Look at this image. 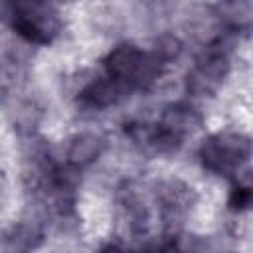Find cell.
Returning <instances> with one entry per match:
<instances>
[{
    "label": "cell",
    "instance_id": "5b68a950",
    "mask_svg": "<svg viewBox=\"0 0 253 253\" xmlns=\"http://www.w3.org/2000/svg\"><path fill=\"white\" fill-rule=\"evenodd\" d=\"M8 24L16 36L34 45L53 43L61 30V14L49 2L22 0L8 4Z\"/></svg>",
    "mask_w": 253,
    "mask_h": 253
},
{
    "label": "cell",
    "instance_id": "277c9868",
    "mask_svg": "<svg viewBox=\"0 0 253 253\" xmlns=\"http://www.w3.org/2000/svg\"><path fill=\"white\" fill-rule=\"evenodd\" d=\"M198 158L210 174L231 180L249 170L251 138L237 130H217L200 144Z\"/></svg>",
    "mask_w": 253,
    "mask_h": 253
},
{
    "label": "cell",
    "instance_id": "6da1fadb",
    "mask_svg": "<svg viewBox=\"0 0 253 253\" xmlns=\"http://www.w3.org/2000/svg\"><path fill=\"white\" fill-rule=\"evenodd\" d=\"M182 51V43L174 36H162L152 49H142L136 43H117L103 57V73L99 75L117 103L128 99L134 91L148 89Z\"/></svg>",
    "mask_w": 253,
    "mask_h": 253
},
{
    "label": "cell",
    "instance_id": "30bf717a",
    "mask_svg": "<svg viewBox=\"0 0 253 253\" xmlns=\"http://www.w3.org/2000/svg\"><path fill=\"white\" fill-rule=\"evenodd\" d=\"M97 253H150V249H148V247H142V249H138V251H126V249H123V247L117 245V243H107V245H103Z\"/></svg>",
    "mask_w": 253,
    "mask_h": 253
},
{
    "label": "cell",
    "instance_id": "ba28073f",
    "mask_svg": "<svg viewBox=\"0 0 253 253\" xmlns=\"http://www.w3.org/2000/svg\"><path fill=\"white\" fill-rule=\"evenodd\" d=\"M43 233L36 225H14L2 239V247L6 253H30L38 247Z\"/></svg>",
    "mask_w": 253,
    "mask_h": 253
},
{
    "label": "cell",
    "instance_id": "3957f363",
    "mask_svg": "<svg viewBox=\"0 0 253 253\" xmlns=\"http://www.w3.org/2000/svg\"><path fill=\"white\" fill-rule=\"evenodd\" d=\"M200 123L202 117L190 103H172L164 107L158 121L128 126V134L156 154H170L184 144L188 134H192Z\"/></svg>",
    "mask_w": 253,
    "mask_h": 253
},
{
    "label": "cell",
    "instance_id": "9c48e42d",
    "mask_svg": "<svg viewBox=\"0 0 253 253\" xmlns=\"http://www.w3.org/2000/svg\"><path fill=\"white\" fill-rule=\"evenodd\" d=\"M251 172L245 170L241 174H237L235 178H231V190H229V198H227V208L233 213H241L245 210H249L251 200H253V184H251Z\"/></svg>",
    "mask_w": 253,
    "mask_h": 253
},
{
    "label": "cell",
    "instance_id": "52a82bcc",
    "mask_svg": "<svg viewBox=\"0 0 253 253\" xmlns=\"http://www.w3.org/2000/svg\"><path fill=\"white\" fill-rule=\"evenodd\" d=\"M105 146H107V142L101 134H93V132L77 134L69 142V148L65 154V164L77 172V170L89 166L91 162H95L103 154Z\"/></svg>",
    "mask_w": 253,
    "mask_h": 253
},
{
    "label": "cell",
    "instance_id": "7a4b0ae2",
    "mask_svg": "<svg viewBox=\"0 0 253 253\" xmlns=\"http://www.w3.org/2000/svg\"><path fill=\"white\" fill-rule=\"evenodd\" d=\"M237 34L231 28H223L213 36L194 57L186 73V91L196 99L213 97L225 83L231 71V53L237 42Z\"/></svg>",
    "mask_w": 253,
    "mask_h": 253
},
{
    "label": "cell",
    "instance_id": "8992f818",
    "mask_svg": "<svg viewBox=\"0 0 253 253\" xmlns=\"http://www.w3.org/2000/svg\"><path fill=\"white\" fill-rule=\"evenodd\" d=\"M156 210L164 227V235H178L180 225L194 204V192L180 180H168L156 190Z\"/></svg>",
    "mask_w": 253,
    "mask_h": 253
}]
</instances>
